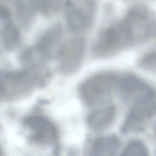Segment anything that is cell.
<instances>
[{"label": "cell", "instance_id": "obj_1", "mask_svg": "<svg viewBox=\"0 0 156 156\" xmlns=\"http://www.w3.org/2000/svg\"><path fill=\"white\" fill-rule=\"evenodd\" d=\"M118 79L115 74L103 72L92 76L80 87V98L89 108H101L107 106L116 90Z\"/></svg>", "mask_w": 156, "mask_h": 156}, {"label": "cell", "instance_id": "obj_2", "mask_svg": "<svg viewBox=\"0 0 156 156\" xmlns=\"http://www.w3.org/2000/svg\"><path fill=\"white\" fill-rule=\"evenodd\" d=\"M41 80L36 71L32 70L7 73L1 79L3 97L11 100L20 98L31 91Z\"/></svg>", "mask_w": 156, "mask_h": 156}, {"label": "cell", "instance_id": "obj_3", "mask_svg": "<svg viewBox=\"0 0 156 156\" xmlns=\"http://www.w3.org/2000/svg\"><path fill=\"white\" fill-rule=\"evenodd\" d=\"M116 90L122 100L134 104L154 100L153 90L142 80L128 76L118 80Z\"/></svg>", "mask_w": 156, "mask_h": 156}, {"label": "cell", "instance_id": "obj_4", "mask_svg": "<svg viewBox=\"0 0 156 156\" xmlns=\"http://www.w3.org/2000/svg\"><path fill=\"white\" fill-rule=\"evenodd\" d=\"M23 124L31 132V142L41 145L55 143L58 138V132L55 125L46 117L41 115L28 116Z\"/></svg>", "mask_w": 156, "mask_h": 156}, {"label": "cell", "instance_id": "obj_5", "mask_svg": "<svg viewBox=\"0 0 156 156\" xmlns=\"http://www.w3.org/2000/svg\"><path fill=\"white\" fill-rule=\"evenodd\" d=\"M93 11L92 0H85L82 3L74 2L73 0H66L65 13L69 29L74 32L87 29L91 23Z\"/></svg>", "mask_w": 156, "mask_h": 156}, {"label": "cell", "instance_id": "obj_6", "mask_svg": "<svg viewBox=\"0 0 156 156\" xmlns=\"http://www.w3.org/2000/svg\"><path fill=\"white\" fill-rule=\"evenodd\" d=\"M85 50L84 40L75 38L62 44L57 58L60 71L66 74L75 72L79 67Z\"/></svg>", "mask_w": 156, "mask_h": 156}, {"label": "cell", "instance_id": "obj_7", "mask_svg": "<svg viewBox=\"0 0 156 156\" xmlns=\"http://www.w3.org/2000/svg\"><path fill=\"white\" fill-rule=\"evenodd\" d=\"M154 100L134 104L122 126L123 132L138 131L156 114V104Z\"/></svg>", "mask_w": 156, "mask_h": 156}, {"label": "cell", "instance_id": "obj_8", "mask_svg": "<svg viewBox=\"0 0 156 156\" xmlns=\"http://www.w3.org/2000/svg\"><path fill=\"white\" fill-rule=\"evenodd\" d=\"M62 37L61 27L54 26L46 32L36 46L47 60L57 58L63 44Z\"/></svg>", "mask_w": 156, "mask_h": 156}, {"label": "cell", "instance_id": "obj_9", "mask_svg": "<svg viewBox=\"0 0 156 156\" xmlns=\"http://www.w3.org/2000/svg\"><path fill=\"white\" fill-rule=\"evenodd\" d=\"M123 38L119 28L111 27L104 31L93 48V53L99 57L113 54L122 44Z\"/></svg>", "mask_w": 156, "mask_h": 156}, {"label": "cell", "instance_id": "obj_10", "mask_svg": "<svg viewBox=\"0 0 156 156\" xmlns=\"http://www.w3.org/2000/svg\"><path fill=\"white\" fill-rule=\"evenodd\" d=\"M116 114V109L113 105H108L97 108L88 115L87 123L90 128L101 132L110 127Z\"/></svg>", "mask_w": 156, "mask_h": 156}, {"label": "cell", "instance_id": "obj_11", "mask_svg": "<svg viewBox=\"0 0 156 156\" xmlns=\"http://www.w3.org/2000/svg\"><path fill=\"white\" fill-rule=\"evenodd\" d=\"M121 147V141L114 135L99 137L95 140L91 147L90 155L112 156L115 155Z\"/></svg>", "mask_w": 156, "mask_h": 156}, {"label": "cell", "instance_id": "obj_12", "mask_svg": "<svg viewBox=\"0 0 156 156\" xmlns=\"http://www.w3.org/2000/svg\"><path fill=\"white\" fill-rule=\"evenodd\" d=\"M1 39L4 47L8 50H12L19 46L20 35L19 31L12 24L7 23L2 29Z\"/></svg>", "mask_w": 156, "mask_h": 156}, {"label": "cell", "instance_id": "obj_13", "mask_svg": "<svg viewBox=\"0 0 156 156\" xmlns=\"http://www.w3.org/2000/svg\"><path fill=\"white\" fill-rule=\"evenodd\" d=\"M21 61L27 69L36 71L44 67L47 60L35 47L25 50L21 56Z\"/></svg>", "mask_w": 156, "mask_h": 156}, {"label": "cell", "instance_id": "obj_14", "mask_svg": "<svg viewBox=\"0 0 156 156\" xmlns=\"http://www.w3.org/2000/svg\"><path fill=\"white\" fill-rule=\"evenodd\" d=\"M39 0H16V8L20 19L28 22L39 7Z\"/></svg>", "mask_w": 156, "mask_h": 156}, {"label": "cell", "instance_id": "obj_15", "mask_svg": "<svg viewBox=\"0 0 156 156\" xmlns=\"http://www.w3.org/2000/svg\"><path fill=\"white\" fill-rule=\"evenodd\" d=\"M147 153L145 146L143 143L134 140L127 145L122 155L126 156H145L147 155Z\"/></svg>", "mask_w": 156, "mask_h": 156}, {"label": "cell", "instance_id": "obj_16", "mask_svg": "<svg viewBox=\"0 0 156 156\" xmlns=\"http://www.w3.org/2000/svg\"><path fill=\"white\" fill-rule=\"evenodd\" d=\"M61 0H39V7L45 15H52L57 12Z\"/></svg>", "mask_w": 156, "mask_h": 156}, {"label": "cell", "instance_id": "obj_17", "mask_svg": "<svg viewBox=\"0 0 156 156\" xmlns=\"http://www.w3.org/2000/svg\"><path fill=\"white\" fill-rule=\"evenodd\" d=\"M142 68L156 73V52L147 55L140 62Z\"/></svg>", "mask_w": 156, "mask_h": 156}, {"label": "cell", "instance_id": "obj_18", "mask_svg": "<svg viewBox=\"0 0 156 156\" xmlns=\"http://www.w3.org/2000/svg\"><path fill=\"white\" fill-rule=\"evenodd\" d=\"M11 18L10 11L5 6L0 5V20L9 23Z\"/></svg>", "mask_w": 156, "mask_h": 156}, {"label": "cell", "instance_id": "obj_19", "mask_svg": "<svg viewBox=\"0 0 156 156\" xmlns=\"http://www.w3.org/2000/svg\"><path fill=\"white\" fill-rule=\"evenodd\" d=\"M2 97H3V89L2 81L0 79V100Z\"/></svg>", "mask_w": 156, "mask_h": 156}]
</instances>
